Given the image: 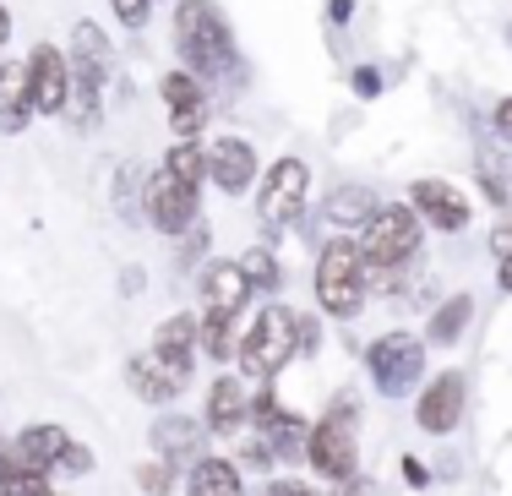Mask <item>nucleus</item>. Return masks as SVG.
<instances>
[{
    "label": "nucleus",
    "instance_id": "nucleus-29",
    "mask_svg": "<svg viewBox=\"0 0 512 496\" xmlns=\"http://www.w3.org/2000/svg\"><path fill=\"white\" fill-rule=\"evenodd\" d=\"M240 268H246L251 289H256V284H262V289H273V284H278V262H273V251H267V246H251L246 257H240Z\"/></svg>",
    "mask_w": 512,
    "mask_h": 496
},
{
    "label": "nucleus",
    "instance_id": "nucleus-20",
    "mask_svg": "<svg viewBox=\"0 0 512 496\" xmlns=\"http://www.w3.org/2000/svg\"><path fill=\"white\" fill-rule=\"evenodd\" d=\"M33 120V93H28V60H6L0 66V131L17 137Z\"/></svg>",
    "mask_w": 512,
    "mask_h": 496
},
{
    "label": "nucleus",
    "instance_id": "nucleus-16",
    "mask_svg": "<svg viewBox=\"0 0 512 496\" xmlns=\"http://www.w3.org/2000/svg\"><path fill=\"white\" fill-rule=\"evenodd\" d=\"M251 415H256V437L273 447V458H300V447H306V437H311L306 420L289 415L273 393H256L251 398Z\"/></svg>",
    "mask_w": 512,
    "mask_h": 496
},
{
    "label": "nucleus",
    "instance_id": "nucleus-10",
    "mask_svg": "<svg viewBox=\"0 0 512 496\" xmlns=\"http://www.w3.org/2000/svg\"><path fill=\"white\" fill-rule=\"evenodd\" d=\"M104 71H109V39L99 22H77L71 28V99H82L93 110L104 88Z\"/></svg>",
    "mask_w": 512,
    "mask_h": 496
},
{
    "label": "nucleus",
    "instance_id": "nucleus-14",
    "mask_svg": "<svg viewBox=\"0 0 512 496\" xmlns=\"http://www.w3.org/2000/svg\"><path fill=\"white\" fill-rule=\"evenodd\" d=\"M207 180H218V191L224 197H240V191H251L256 180V148L246 137H207Z\"/></svg>",
    "mask_w": 512,
    "mask_h": 496
},
{
    "label": "nucleus",
    "instance_id": "nucleus-3",
    "mask_svg": "<svg viewBox=\"0 0 512 496\" xmlns=\"http://www.w3.org/2000/svg\"><path fill=\"white\" fill-rule=\"evenodd\" d=\"M295 355H300V317L289 306H262L256 322L240 333V344H235V360L246 366L251 382H273Z\"/></svg>",
    "mask_w": 512,
    "mask_h": 496
},
{
    "label": "nucleus",
    "instance_id": "nucleus-18",
    "mask_svg": "<svg viewBox=\"0 0 512 496\" xmlns=\"http://www.w3.org/2000/svg\"><path fill=\"white\" fill-rule=\"evenodd\" d=\"M202 300H207V311H229V317H240V311H246V300H251L246 268H240V262H207Z\"/></svg>",
    "mask_w": 512,
    "mask_h": 496
},
{
    "label": "nucleus",
    "instance_id": "nucleus-33",
    "mask_svg": "<svg viewBox=\"0 0 512 496\" xmlns=\"http://www.w3.org/2000/svg\"><path fill=\"white\" fill-rule=\"evenodd\" d=\"M491 120H496V131H507V137H512V99H502V104H496V110H491Z\"/></svg>",
    "mask_w": 512,
    "mask_h": 496
},
{
    "label": "nucleus",
    "instance_id": "nucleus-1",
    "mask_svg": "<svg viewBox=\"0 0 512 496\" xmlns=\"http://www.w3.org/2000/svg\"><path fill=\"white\" fill-rule=\"evenodd\" d=\"M175 50L186 60L191 77H202V82H218L224 71H240L235 66V33L218 17L213 0H180L175 6Z\"/></svg>",
    "mask_w": 512,
    "mask_h": 496
},
{
    "label": "nucleus",
    "instance_id": "nucleus-4",
    "mask_svg": "<svg viewBox=\"0 0 512 496\" xmlns=\"http://www.w3.org/2000/svg\"><path fill=\"white\" fill-rule=\"evenodd\" d=\"M420 240H425V224H420V213H414L409 202H387V208H376L371 224L360 229L365 262L382 268V273H404V262L420 251Z\"/></svg>",
    "mask_w": 512,
    "mask_h": 496
},
{
    "label": "nucleus",
    "instance_id": "nucleus-15",
    "mask_svg": "<svg viewBox=\"0 0 512 496\" xmlns=\"http://www.w3.org/2000/svg\"><path fill=\"white\" fill-rule=\"evenodd\" d=\"M463 393H469L463 371H442V377H431V387H425L420 404H414V420H420V431H431V437H447V431H458V420H463Z\"/></svg>",
    "mask_w": 512,
    "mask_h": 496
},
{
    "label": "nucleus",
    "instance_id": "nucleus-32",
    "mask_svg": "<svg viewBox=\"0 0 512 496\" xmlns=\"http://www.w3.org/2000/svg\"><path fill=\"white\" fill-rule=\"evenodd\" d=\"M267 496H322V491H316V486H295V480H278Z\"/></svg>",
    "mask_w": 512,
    "mask_h": 496
},
{
    "label": "nucleus",
    "instance_id": "nucleus-27",
    "mask_svg": "<svg viewBox=\"0 0 512 496\" xmlns=\"http://www.w3.org/2000/svg\"><path fill=\"white\" fill-rule=\"evenodd\" d=\"M197 338H202V349L213 360H229L235 355V317H229V311H207V317L197 322Z\"/></svg>",
    "mask_w": 512,
    "mask_h": 496
},
{
    "label": "nucleus",
    "instance_id": "nucleus-19",
    "mask_svg": "<svg viewBox=\"0 0 512 496\" xmlns=\"http://www.w3.org/2000/svg\"><path fill=\"white\" fill-rule=\"evenodd\" d=\"M251 420V393L240 377H218L207 387V426L218 431V437H229V431H240Z\"/></svg>",
    "mask_w": 512,
    "mask_h": 496
},
{
    "label": "nucleus",
    "instance_id": "nucleus-22",
    "mask_svg": "<svg viewBox=\"0 0 512 496\" xmlns=\"http://www.w3.org/2000/svg\"><path fill=\"white\" fill-rule=\"evenodd\" d=\"M186 496H246V486H240V469L229 458H197L191 480H186Z\"/></svg>",
    "mask_w": 512,
    "mask_h": 496
},
{
    "label": "nucleus",
    "instance_id": "nucleus-24",
    "mask_svg": "<svg viewBox=\"0 0 512 496\" xmlns=\"http://www.w3.org/2000/svg\"><path fill=\"white\" fill-rule=\"evenodd\" d=\"M153 349L169 360V366H186V371H191V355H197V322H191L186 311H175L169 322H158Z\"/></svg>",
    "mask_w": 512,
    "mask_h": 496
},
{
    "label": "nucleus",
    "instance_id": "nucleus-34",
    "mask_svg": "<svg viewBox=\"0 0 512 496\" xmlns=\"http://www.w3.org/2000/svg\"><path fill=\"white\" fill-rule=\"evenodd\" d=\"M6 39H11V11L0 6V50H6Z\"/></svg>",
    "mask_w": 512,
    "mask_h": 496
},
{
    "label": "nucleus",
    "instance_id": "nucleus-6",
    "mask_svg": "<svg viewBox=\"0 0 512 496\" xmlns=\"http://www.w3.org/2000/svg\"><path fill=\"white\" fill-rule=\"evenodd\" d=\"M142 213H148V224L158 229V235H186V229L197 224V213H202V186L197 180L169 175V169L158 164V175L142 186Z\"/></svg>",
    "mask_w": 512,
    "mask_h": 496
},
{
    "label": "nucleus",
    "instance_id": "nucleus-26",
    "mask_svg": "<svg viewBox=\"0 0 512 496\" xmlns=\"http://www.w3.org/2000/svg\"><path fill=\"white\" fill-rule=\"evenodd\" d=\"M164 169H169V175H180V180H197V186H202V180H207V148H202L197 137H180L175 148L164 153Z\"/></svg>",
    "mask_w": 512,
    "mask_h": 496
},
{
    "label": "nucleus",
    "instance_id": "nucleus-30",
    "mask_svg": "<svg viewBox=\"0 0 512 496\" xmlns=\"http://www.w3.org/2000/svg\"><path fill=\"white\" fill-rule=\"evenodd\" d=\"M137 486L148 491V496H169V491H175V464H169V458L142 464V469H137Z\"/></svg>",
    "mask_w": 512,
    "mask_h": 496
},
{
    "label": "nucleus",
    "instance_id": "nucleus-23",
    "mask_svg": "<svg viewBox=\"0 0 512 496\" xmlns=\"http://www.w3.org/2000/svg\"><path fill=\"white\" fill-rule=\"evenodd\" d=\"M153 447H158V458H169V464H180V458H197L202 426H197L191 415H169V420H158V426H153Z\"/></svg>",
    "mask_w": 512,
    "mask_h": 496
},
{
    "label": "nucleus",
    "instance_id": "nucleus-7",
    "mask_svg": "<svg viewBox=\"0 0 512 496\" xmlns=\"http://www.w3.org/2000/svg\"><path fill=\"white\" fill-rule=\"evenodd\" d=\"M306 191H311V164L306 159H278L267 169V180L256 186V219L284 229L306 213Z\"/></svg>",
    "mask_w": 512,
    "mask_h": 496
},
{
    "label": "nucleus",
    "instance_id": "nucleus-2",
    "mask_svg": "<svg viewBox=\"0 0 512 496\" xmlns=\"http://www.w3.org/2000/svg\"><path fill=\"white\" fill-rule=\"evenodd\" d=\"M365 289H371V262H365V251L349 235H333L322 246V257H316V306H322L327 317L349 322V317H360Z\"/></svg>",
    "mask_w": 512,
    "mask_h": 496
},
{
    "label": "nucleus",
    "instance_id": "nucleus-5",
    "mask_svg": "<svg viewBox=\"0 0 512 496\" xmlns=\"http://www.w3.org/2000/svg\"><path fill=\"white\" fill-rule=\"evenodd\" d=\"M306 458L316 464V475L322 480H355V469H360V442H355V404H344V409H333V415L322 420V426H311V437H306Z\"/></svg>",
    "mask_w": 512,
    "mask_h": 496
},
{
    "label": "nucleus",
    "instance_id": "nucleus-9",
    "mask_svg": "<svg viewBox=\"0 0 512 496\" xmlns=\"http://www.w3.org/2000/svg\"><path fill=\"white\" fill-rule=\"evenodd\" d=\"M409 208L420 213V224L442 229V235H458V229H469V219H474V202L463 197L453 180H436V175L409 180Z\"/></svg>",
    "mask_w": 512,
    "mask_h": 496
},
{
    "label": "nucleus",
    "instance_id": "nucleus-17",
    "mask_svg": "<svg viewBox=\"0 0 512 496\" xmlns=\"http://www.w3.org/2000/svg\"><path fill=\"white\" fill-rule=\"evenodd\" d=\"M126 382H131V393H137V398L164 404V398H175L180 387L191 382V371H186V366H169L158 349H142V355L126 360Z\"/></svg>",
    "mask_w": 512,
    "mask_h": 496
},
{
    "label": "nucleus",
    "instance_id": "nucleus-28",
    "mask_svg": "<svg viewBox=\"0 0 512 496\" xmlns=\"http://www.w3.org/2000/svg\"><path fill=\"white\" fill-rule=\"evenodd\" d=\"M469 317H474V300H469V295H453V300H447V306L431 317V344H453Z\"/></svg>",
    "mask_w": 512,
    "mask_h": 496
},
{
    "label": "nucleus",
    "instance_id": "nucleus-12",
    "mask_svg": "<svg viewBox=\"0 0 512 496\" xmlns=\"http://www.w3.org/2000/svg\"><path fill=\"white\" fill-rule=\"evenodd\" d=\"M158 99H164V110H169L175 137H202V120H207V110H213V93H207L202 77H191L186 66H180V71H164V82H158Z\"/></svg>",
    "mask_w": 512,
    "mask_h": 496
},
{
    "label": "nucleus",
    "instance_id": "nucleus-13",
    "mask_svg": "<svg viewBox=\"0 0 512 496\" xmlns=\"http://www.w3.org/2000/svg\"><path fill=\"white\" fill-rule=\"evenodd\" d=\"M420 349L425 344L414 333H382V338H376L371 355H365V360H371L376 387H382V393H404V387L420 377V360H425Z\"/></svg>",
    "mask_w": 512,
    "mask_h": 496
},
{
    "label": "nucleus",
    "instance_id": "nucleus-25",
    "mask_svg": "<svg viewBox=\"0 0 512 496\" xmlns=\"http://www.w3.org/2000/svg\"><path fill=\"white\" fill-rule=\"evenodd\" d=\"M474 159H480V180H491V197H502L507 180H512V137H507V131H491V137H480Z\"/></svg>",
    "mask_w": 512,
    "mask_h": 496
},
{
    "label": "nucleus",
    "instance_id": "nucleus-8",
    "mask_svg": "<svg viewBox=\"0 0 512 496\" xmlns=\"http://www.w3.org/2000/svg\"><path fill=\"white\" fill-rule=\"evenodd\" d=\"M11 458H17L22 469H39V475H50V469H71V475H82V469H93V453L88 447L71 442L66 426H28L17 442L6 447Z\"/></svg>",
    "mask_w": 512,
    "mask_h": 496
},
{
    "label": "nucleus",
    "instance_id": "nucleus-21",
    "mask_svg": "<svg viewBox=\"0 0 512 496\" xmlns=\"http://www.w3.org/2000/svg\"><path fill=\"white\" fill-rule=\"evenodd\" d=\"M376 208H382V202H376V191H365V186H338L333 197L322 202V224H333L338 235H349V229H365V224H371Z\"/></svg>",
    "mask_w": 512,
    "mask_h": 496
},
{
    "label": "nucleus",
    "instance_id": "nucleus-35",
    "mask_svg": "<svg viewBox=\"0 0 512 496\" xmlns=\"http://www.w3.org/2000/svg\"><path fill=\"white\" fill-rule=\"evenodd\" d=\"M502 289H507V295H512V257L502 262Z\"/></svg>",
    "mask_w": 512,
    "mask_h": 496
},
{
    "label": "nucleus",
    "instance_id": "nucleus-11",
    "mask_svg": "<svg viewBox=\"0 0 512 496\" xmlns=\"http://www.w3.org/2000/svg\"><path fill=\"white\" fill-rule=\"evenodd\" d=\"M28 93H33V115H66V104H71V60H66V50L33 44Z\"/></svg>",
    "mask_w": 512,
    "mask_h": 496
},
{
    "label": "nucleus",
    "instance_id": "nucleus-31",
    "mask_svg": "<svg viewBox=\"0 0 512 496\" xmlns=\"http://www.w3.org/2000/svg\"><path fill=\"white\" fill-rule=\"evenodd\" d=\"M115 6V17L126 22V28H142V22L153 17V0H109Z\"/></svg>",
    "mask_w": 512,
    "mask_h": 496
}]
</instances>
